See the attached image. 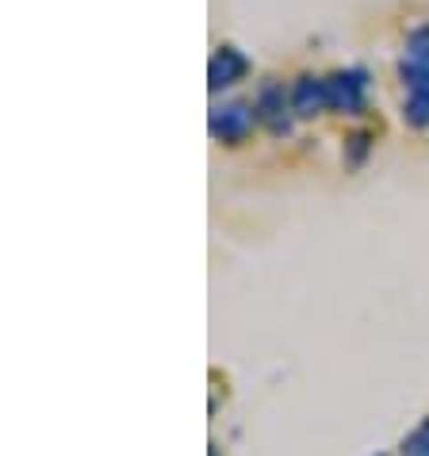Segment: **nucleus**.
I'll list each match as a JSON object with an SVG mask.
<instances>
[{
  "instance_id": "obj_1",
  "label": "nucleus",
  "mask_w": 429,
  "mask_h": 456,
  "mask_svg": "<svg viewBox=\"0 0 429 456\" xmlns=\"http://www.w3.org/2000/svg\"><path fill=\"white\" fill-rule=\"evenodd\" d=\"M261 119H257V108L254 104H242V100H234V104H223V108H211L207 116V131L211 138H219L226 146H238L246 142L249 131H254Z\"/></svg>"
},
{
  "instance_id": "obj_2",
  "label": "nucleus",
  "mask_w": 429,
  "mask_h": 456,
  "mask_svg": "<svg viewBox=\"0 0 429 456\" xmlns=\"http://www.w3.org/2000/svg\"><path fill=\"white\" fill-rule=\"evenodd\" d=\"M399 77H402V85L410 88L407 104H402V119L422 131V126H429V61H418V58L402 61Z\"/></svg>"
},
{
  "instance_id": "obj_3",
  "label": "nucleus",
  "mask_w": 429,
  "mask_h": 456,
  "mask_svg": "<svg viewBox=\"0 0 429 456\" xmlns=\"http://www.w3.org/2000/svg\"><path fill=\"white\" fill-rule=\"evenodd\" d=\"M257 119L269 126L272 134H287L292 131V96H284V85H276V81H264L261 85V93H257Z\"/></svg>"
},
{
  "instance_id": "obj_4",
  "label": "nucleus",
  "mask_w": 429,
  "mask_h": 456,
  "mask_svg": "<svg viewBox=\"0 0 429 456\" xmlns=\"http://www.w3.org/2000/svg\"><path fill=\"white\" fill-rule=\"evenodd\" d=\"M246 73H249V58L238 46L223 43L211 54V61H207V88H211V93H223V88H231V85L242 81Z\"/></svg>"
},
{
  "instance_id": "obj_5",
  "label": "nucleus",
  "mask_w": 429,
  "mask_h": 456,
  "mask_svg": "<svg viewBox=\"0 0 429 456\" xmlns=\"http://www.w3.org/2000/svg\"><path fill=\"white\" fill-rule=\"evenodd\" d=\"M326 85H330V111H345V116H357V111H364V88H368L364 69L330 73Z\"/></svg>"
},
{
  "instance_id": "obj_6",
  "label": "nucleus",
  "mask_w": 429,
  "mask_h": 456,
  "mask_svg": "<svg viewBox=\"0 0 429 456\" xmlns=\"http://www.w3.org/2000/svg\"><path fill=\"white\" fill-rule=\"evenodd\" d=\"M292 104H295V116H322V111H330V85H326V77L303 73L292 88Z\"/></svg>"
},
{
  "instance_id": "obj_7",
  "label": "nucleus",
  "mask_w": 429,
  "mask_h": 456,
  "mask_svg": "<svg viewBox=\"0 0 429 456\" xmlns=\"http://www.w3.org/2000/svg\"><path fill=\"white\" fill-rule=\"evenodd\" d=\"M402 456H429V418L402 441Z\"/></svg>"
},
{
  "instance_id": "obj_8",
  "label": "nucleus",
  "mask_w": 429,
  "mask_h": 456,
  "mask_svg": "<svg viewBox=\"0 0 429 456\" xmlns=\"http://www.w3.org/2000/svg\"><path fill=\"white\" fill-rule=\"evenodd\" d=\"M407 54L418 61H429V23H422L418 31L407 35Z\"/></svg>"
},
{
  "instance_id": "obj_9",
  "label": "nucleus",
  "mask_w": 429,
  "mask_h": 456,
  "mask_svg": "<svg viewBox=\"0 0 429 456\" xmlns=\"http://www.w3.org/2000/svg\"><path fill=\"white\" fill-rule=\"evenodd\" d=\"M211 456H219V452H211Z\"/></svg>"
}]
</instances>
